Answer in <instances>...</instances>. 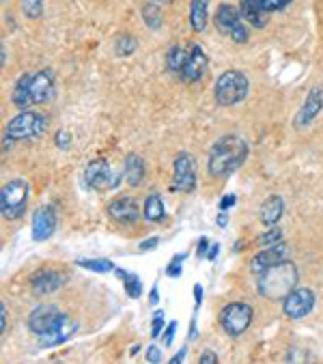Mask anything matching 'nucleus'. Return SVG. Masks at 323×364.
Returning <instances> with one entry per match:
<instances>
[{
    "label": "nucleus",
    "mask_w": 323,
    "mask_h": 364,
    "mask_svg": "<svg viewBox=\"0 0 323 364\" xmlns=\"http://www.w3.org/2000/svg\"><path fill=\"white\" fill-rule=\"evenodd\" d=\"M248 158V144L246 140H241L239 136L226 134L220 136L213 147L209 151V160H207V173L213 179H224L231 177L235 171L241 168V164Z\"/></svg>",
    "instance_id": "f257e3e1"
},
{
    "label": "nucleus",
    "mask_w": 323,
    "mask_h": 364,
    "mask_svg": "<svg viewBox=\"0 0 323 364\" xmlns=\"http://www.w3.org/2000/svg\"><path fill=\"white\" fill-rule=\"evenodd\" d=\"M56 89V76L52 69H39L33 74H24L11 93V102L20 110H28L33 106L46 104L54 97Z\"/></svg>",
    "instance_id": "f03ea898"
},
{
    "label": "nucleus",
    "mask_w": 323,
    "mask_h": 364,
    "mask_svg": "<svg viewBox=\"0 0 323 364\" xmlns=\"http://www.w3.org/2000/svg\"><path fill=\"white\" fill-rule=\"evenodd\" d=\"M300 282V272L293 265L291 259L265 269L259 274V282H257V291L261 298L268 300H285V296L289 291H293Z\"/></svg>",
    "instance_id": "7ed1b4c3"
},
{
    "label": "nucleus",
    "mask_w": 323,
    "mask_h": 364,
    "mask_svg": "<svg viewBox=\"0 0 323 364\" xmlns=\"http://www.w3.org/2000/svg\"><path fill=\"white\" fill-rule=\"evenodd\" d=\"M248 93H250L248 76L239 69L224 71V74L216 80V87H213V100L222 108H228V106L244 102L248 97Z\"/></svg>",
    "instance_id": "20e7f679"
},
{
    "label": "nucleus",
    "mask_w": 323,
    "mask_h": 364,
    "mask_svg": "<svg viewBox=\"0 0 323 364\" xmlns=\"http://www.w3.org/2000/svg\"><path fill=\"white\" fill-rule=\"evenodd\" d=\"M31 200V183L22 177L9 179L0 190V213L5 220H18L26 213Z\"/></svg>",
    "instance_id": "39448f33"
},
{
    "label": "nucleus",
    "mask_w": 323,
    "mask_h": 364,
    "mask_svg": "<svg viewBox=\"0 0 323 364\" xmlns=\"http://www.w3.org/2000/svg\"><path fill=\"white\" fill-rule=\"evenodd\" d=\"M46 129H48V117L28 108V110H22L20 114H16L5 125V138H9L14 142L16 140H31V138L43 136Z\"/></svg>",
    "instance_id": "423d86ee"
},
{
    "label": "nucleus",
    "mask_w": 323,
    "mask_h": 364,
    "mask_svg": "<svg viewBox=\"0 0 323 364\" xmlns=\"http://www.w3.org/2000/svg\"><path fill=\"white\" fill-rule=\"evenodd\" d=\"M253 317H255V311H253L250 304H246V302H231V304H226L220 311V326H222V330L228 336L237 338V336H241L250 328Z\"/></svg>",
    "instance_id": "0eeeda50"
},
{
    "label": "nucleus",
    "mask_w": 323,
    "mask_h": 364,
    "mask_svg": "<svg viewBox=\"0 0 323 364\" xmlns=\"http://www.w3.org/2000/svg\"><path fill=\"white\" fill-rule=\"evenodd\" d=\"M216 26L222 35L231 37L235 43H246L248 41V26L244 24L239 9H235L228 3H222L216 11Z\"/></svg>",
    "instance_id": "6e6552de"
},
{
    "label": "nucleus",
    "mask_w": 323,
    "mask_h": 364,
    "mask_svg": "<svg viewBox=\"0 0 323 364\" xmlns=\"http://www.w3.org/2000/svg\"><path fill=\"white\" fill-rule=\"evenodd\" d=\"M123 179V173H117L108 160L104 158H97V160H91L85 168V181L89 188L97 190V192H108V190H115L119 186V181Z\"/></svg>",
    "instance_id": "1a4fd4ad"
},
{
    "label": "nucleus",
    "mask_w": 323,
    "mask_h": 364,
    "mask_svg": "<svg viewBox=\"0 0 323 364\" xmlns=\"http://www.w3.org/2000/svg\"><path fill=\"white\" fill-rule=\"evenodd\" d=\"M314 291L308 287H295L282 300V313L289 319H304L314 309Z\"/></svg>",
    "instance_id": "9d476101"
},
{
    "label": "nucleus",
    "mask_w": 323,
    "mask_h": 364,
    "mask_svg": "<svg viewBox=\"0 0 323 364\" xmlns=\"http://www.w3.org/2000/svg\"><path fill=\"white\" fill-rule=\"evenodd\" d=\"M78 330H80L78 321H73L69 315L60 313V317L56 319V323H54L46 334L37 336V341H39V345H41V347H46V349H50V347H58V345H65V343H67V341H69Z\"/></svg>",
    "instance_id": "9b49d317"
},
{
    "label": "nucleus",
    "mask_w": 323,
    "mask_h": 364,
    "mask_svg": "<svg viewBox=\"0 0 323 364\" xmlns=\"http://www.w3.org/2000/svg\"><path fill=\"white\" fill-rule=\"evenodd\" d=\"M173 188L179 192H192L196 188V162H194V156L188 151L175 158Z\"/></svg>",
    "instance_id": "f8f14e48"
},
{
    "label": "nucleus",
    "mask_w": 323,
    "mask_h": 364,
    "mask_svg": "<svg viewBox=\"0 0 323 364\" xmlns=\"http://www.w3.org/2000/svg\"><path fill=\"white\" fill-rule=\"evenodd\" d=\"M287 259H291V248L285 242L268 246V248H263L261 252H257L250 259V272L259 276L261 272H265V269H270V267H274V265H278V263H282Z\"/></svg>",
    "instance_id": "ddd939ff"
},
{
    "label": "nucleus",
    "mask_w": 323,
    "mask_h": 364,
    "mask_svg": "<svg viewBox=\"0 0 323 364\" xmlns=\"http://www.w3.org/2000/svg\"><path fill=\"white\" fill-rule=\"evenodd\" d=\"M321 110H323V85L312 87L310 93L306 95V100H304V104H302V108H300V112L295 117V127L297 129L308 127L321 114Z\"/></svg>",
    "instance_id": "4468645a"
},
{
    "label": "nucleus",
    "mask_w": 323,
    "mask_h": 364,
    "mask_svg": "<svg viewBox=\"0 0 323 364\" xmlns=\"http://www.w3.org/2000/svg\"><path fill=\"white\" fill-rule=\"evenodd\" d=\"M108 215L110 220H115L117 225H123V227H129V225H136L138 218H140V211H138V203L129 196H121V198H115L110 205H108Z\"/></svg>",
    "instance_id": "2eb2a0df"
},
{
    "label": "nucleus",
    "mask_w": 323,
    "mask_h": 364,
    "mask_svg": "<svg viewBox=\"0 0 323 364\" xmlns=\"http://www.w3.org/2000/svg\"><path fill=\"white\" fill-rule=\"evenodd\" d=\"M207 65H209V60H207V54H205V50H203L198 43H192V46H190V56H188V63H186L184 71L179 74V78H181L184 82H188V85H192V82H198V80L205 76Z\"/></svg>",
    "instance_id": "dca6fc26"
},
{
    "label": "nucleus",
    "mask_w": 323,
    "mask_h": 364,
    "mask_svg": "<svg viewBox=\"0 0 323 364\" xmlns=\"http://www.w3.org/2000/svg\"><path fill=\"white\" fill-rule=\"evenodd\" d=\"M56 231V211L52 205H43L33 213V240L46 242Z\"/></svg>",
    "instance_id": "f3484780"
},
{
    "label": "nucleus",
    "mask_w": 323,
    "mask_h": 364,
    "mask_svg": "<svg viewBox=\"0 0 323 364\" xmlns=\"http://www.w3.org/2000/svg\"><path fill=\"white\" fill-rule=\"evenodd\" d=\"M67 280V274L56 272V269H39L33 278H31V289L35 296H50L54 291H58Z\"/></svg>",
    "instance_id": "a211bd4d"
},
{
    "label": "nucleus",
    "mask_w": 323,
    "mask_h": 364,
    "mask_svg": "<svg viewBox=\"0 0 323 364\" xmlns=\"http://www.w3.org/2000/svg\"><path fill=\"white\" fill-rule=\"evenodd\" d=\"M58 317H60V311H58L56 306H52V304H41V306H37V309L31 313V317H28V330H31L35 336H41V334H46V332L56 323Z\"/></svg>",
    "instance_id": "6ab92c4d"
},
{
    "label": "nucleus",
    "mask_w": 323,
    "mask_h": 364,
    "mask_svg": "<svg viewBox=\"0 0 323 364\" xmlns=\"http://www.w3.org/2000/svg\"><path fill=\"white\" fill-rule=\"evenodd\" d=\"M285 215V200L280 194H272L261 203L259 218L265 227H276L280 223V218Z\"/></svg>",
    "instance_id": "aec40b11"
},
{
    "label": "nucleus",
    "mask_w": 323,
    "mask_h": 364,
    "mask_svg": "<svg viewBox=\"0 0 323 364\" xmlns=\"http://www.w3.org/2000/svg\"><path fill=\"white\" fill-rule=\"evenodd\" d=\"M239 14L246 24L255 28H265L268 24V11L259 5V0H239Z\"/></svg>",
    "instance_id": "412c9836"
},
{
    "label": "nucleus",
    "mask_w": 323,
    "mask_h": 364,
    "mask_svg": "<svg viewBox=\"0 0 323 364\" xmlns=\"http://www.w3.org/2000/svg\"><path fill=\"white\" fill-rule=\"evenodd\" d=\"M144 173H147V166H144V160L138 156V154H129L125 158V164H123V179L129 188H138L144 179Z\"/></svg>",
    "instance_id": "4be33fe9"
},
{
    "label": "nucleus",
    "mask_w": 323,
    "mask_h": 364,
    "mask_svg": "<svg viewBox=\"0 0 323 364\" xmlns=\"http://www.w3.org/2000/svg\"><path fill=\"white\" fill-rule=\"evenodd\" d=\"M142 218L147 223H162L166 218V207H164V200H162L159 194H149L144 205H142Z\"/></svg>",
    "instance_id": "5701e85b"
},
{
    "label": "nucleus",
    "mask_w": 323,
    "mask_h": 364,
    "mask_svg": "<svg viewBox=\"0 0 323 364\" xmlns=\"http://www.w3.org/2000/svg\"><path fill=\"white\" fill-rule=\"evenodd\" d=\"M209 22V0H192L190 3V24L194 33H203Z\"/></svg>",
    "instance_id": "b1692460"
},
{
    "label": "nucleus",
    "mask_w": 323,
    "mask_h": 364,
    "mask_svg": "<svg viewBox=\"0 0 323 364\" xmlns=\"http://www.w3.org/2000/svg\"><path fill=\"white\" fill-rule=\"evenodd\" d=\"M188 56H190V48H181V46H173L169 52H166V69L171 71V74L179 76L186 63H188Z\"/></svg>",
    "instance_id": "393cba45"
},
{
    "label": "nucleus",
    "mask_w": 323,
    "mask_h": 364,
    "mask_svg": "<svg viewBox=\"0 0 323 364\" xmlns=\"http://www.w3.org/2000/svg\"><path fill=\"white\" fill-rule=\"evenodd\" d=\"M115 274L123 280V284H125V294L132 298V300H138L140 296H142V282H140V278L134 274V272H125V269H115Z\"/></svg>",
    "instance_id": "a878e982"
},
{
    "label": "nucleus",
    "mask_w": 323,
    "mask_h": 364,
    "mask_svg": "<svg viewBox=\"0 0 323 364\" xmlns=\"http://www.w3.org/2000/svg\"><path fill=\"white\" fill-rule=\"evenodd\" d=\"M75 265L85 267L89 272H95V274H108L117 269V265L110 259H78Z\"/></svg>",
    "instance_id": "bb28decb"
},
{
    "label": "nucleus",
    "mask_w": 323,
    "mask_h": 364,
    "mask_svg": "<svg viewBox=\"0 0 323 364\" xmlns=\"http://www.w3.org/2000/svg\"><path fill=\"white\" fill-rule=\"evenodd\" d=\"M142 20H144V24L151 28V31H157L159 26H162V22H164V16H162V9L157 7V3H149L142 7Z\"/></svg>",
    "instance_id": "cd10ccee"
},
{
    "label": "nucleus",
    "mask_w": 323,
    "mask_h": 364,
    "mask_svg": "<svg viewBox=\"0 0 323 364\" xmlns=\"http://www.w3.org/2000/svg\"><path fill=\"white\" fill-rule=\"evenodd\" d=\"M136 48H138V43H136V39H134L132 35H121V37L115 41V54L121 56V58L134 54Z\"/></svg>",
    "instance_id": "c85d7f7f"
},
{
    "label": "nucleus",
    "mask_w": 323,
    "mask_h": 364,
    "mask_svg": "<svg viewBox=\"0 0 323 364\" xmlns=\"http://www.w3.org/2000/svg\"><path fill=\"white\" fill-rule=\"evenodd\" d=\"M280 242H285V233H282V229H278V227H270L265 233H261V235L257 237V244H259L261 248H268V246H274V244H280Z\"/></svg>",
    "instance_id": "c756f323"
},
{
    "label": "nucleus",
    "mask_w": 323,
    "mask_h": 364,
    "mask_svg": "<svg viewBox=\"0 0 323 364\" xmlns=\"http://www.w3.org/2000/svg\"><path fill=\"white\" fill-rule=\"evenodd\" d=\"M22 14L28 20H39L43 16V0H22Z\"/></svg>",
    "instance_id": "7c9ffc66"
},
{
    "label": "nucleus",
    "mask_w": 323,
    "mask_h": 364,
    "mask_svg": "<svg viewBox=\"0 0 323 364\" xmlns=\"http://www.w3.org/2000/svg\"><path fill=\"white\" fill-rule=\"evenodd\" d=\"M164 311H155L153 313V319H151V338H157L164 330Z\"/></svg>",
    "instance_id": "2f4dec72"
},
{
    "label": "nucleus",
    "mask_w": 323,
    "mask_h": 364,
    "mask_svg": "<svg viewBox=\"0 0 323 364\" xmlns=\"http://www.w3.org/2000/svg\"><path fill=\"white\" fill-rule=\"evenodd\" d=\"M293 0H259V5L268 11V14H274V11H280L285 7H289Z\"/></svg>",
    "instance_id": "473e14b6"
},
{
    "label": "nucleus",
    "mask_w": 323,
    "mask_h": 364,
    "mask_svg": "<svg viewBox=\"0 0 323 364\" xmlns=\"http://www.w3.org/2000/svg\"><path fill=\"white\" fill-rule=\"evenodd\" d=\"M54 142H56V147H58V149H69V144H71V134H69L65 127H60V129L56 132V136H54Z\"/></svg>",
    "instance_id": "72a5a7b5"
},
{
    "label": "nucleus",
    "mask_w": 323,
    "mask_h": 364,
    "mask_svg": "<svg viewBox=\"0 0 323 364\" xmlns=\"http://www.w3.org/2000/svg\"><path fill=\"white\" fill-rule=\"evenodd\" d=\"M184 274V267H181V261H171L169 263V267H166V276H171V278H179Z\"/></svg>",
    "instance_id": "f704fd0d"
},
{
    "label": "nucleus",
    "mask_w": 323,
    "mask_h": 364,
    "mask_svg": "<svg viewBox=\"0 0 323 364\" xmlns=\"http://www.w3.org/2000/svg\"><path fill=\"white\" fill-rule=\"evenodd\" d=\"M175 332H177V321H171L164 330V345L171 347L173 345V338H175Z\"/></svg>",
    "instance_id": "c9c22d12"
},
{
    "label": "nucleus",
    "mask_w": 323,
    "mask_h": 364,
    "mask_svg": "<svg viewBox=\"0 0 323 364\" xmlns=\"http://www.w3.org/2000/svg\"><path fill=\"white\" fill-rule=\"evenodd\" d=\"M159 360H162V351H159V347H155V345L147 347V362L157 364Z\"/></svg>",
    "instance_id": "e433bc0d"
},
{
    "label": "nucleus",
    "mask_w": 323,
    "mask_h": 364,
    "mask_svg": "<svg viewBox=\"0 0 323 364\" xmlns=\"http://www.w3.org/2000/svg\"><path fill=\"white\" fill-rule=\"evenodd\" d=\"M235 205H237V196L235 194H224V198L220 200V211H228Z\"/></svg>",
    "instance_id": "4c0bfd02"
},
{
    "label": "nucleus",
    "mask_w": 323,
    "mask_h": 364,
    "mask_svg": "<svg viewBox=\"0 0 323 364\" xmlns=\"http://www.w3.org/2000/svg\"><path fill=\"white\" fill-rule=\"evenodd\" d=\"M159 246V237H149V240H144V242H140V252H147V250H155Z\"/></svg>",
    "instance_id": "58836bf2"
},
{
    "label": "nucleus",
    "mask_w": 323,
    "mask_h": 364,
    "mask_svg": "<svg viewBox=\"0 0 323 364\" xmlns=\"http://www.w3.org/2000/svg\"><path fill=\"white\" fill-rule=\"evenodd\" d=\"M198 362H201V364H216V362H218V355H216V351L205 349V351H203V355L198 358Z\"/></svg>",
    "instance_id": "ea45409f"
},
{
    "label": "nucleus",
    "mask_w": 323,
    "mask_h": 364,
    "mask_svg": "<svg viewBox=\"0 0 323 364\" xmlns=\"http://www.w3.org/2000/svg\"><path fill=\"white\" fill-rule=\"evenodd\" d=\"M209 240L207 237H201L198 240V248H196V257H207V252H209Z\"/></svg>",
    "instance_id": "a19ab883"
},
{
    "label": "nucleus",
    "mask_w": 323,
    "mask_h": 364,
    "mask_svg": "<svg viewBox=\"0 0 323 364\" xmlns=\"http://www.w3.org/2000/svg\"><path fill=\"white\" fill-rule=\"evenodd\" d=\"M0 330H3V334L7 332V304L5 302L0 304Z\"/></svg>",
    "instance_id": "79ce46f5"
},
{
    "label": "nucleus",
    "mask_w": 323,
    "mask_h": 364,
    "mask_svg": "<svg viewBox=\"0 0 323 364\" xmlns=\"http://www.w3.org/2000/svg\"><path fill=\"white\" fill-rule=\"evenodd\" d=\"M203 304V287L201 284H194V309L198 311Z\"/></svg>",
    "instance_id": "37998d69"
},
{
    "label": "nucleus",
    "mask_w": 323,
    "mask_h": 364,
    "mask_svg": "<svg viewBox=\"0 0 323 364\" xmlns=\"http://www.w3.org/2000/svg\"><path fill=\"white\" fill-rule=\"evenodd\" d=\"M186 355H188V347H181V351H177V353L171 358V364H179V362H184V360H186Z\"/></svg>",
    "instance_id": "c03bdc74"
},
{
    "label": "nucleus",
    "mask_w": 323,
    "mask_h": 364,
    "mask_svg": "<svg viewBox=\"0 0 323 364\" xmlns=\"http://www.w3.org/2000/svg\"><path fill=\"white\" fill-rule=\"evenodd\" d=\"M220 255V244H211L209 246V252H207V261H216Z\"/></svg>",
    "instance_id": "a18cd8bd"
},
{
    "label": "nucleus",
    "mask_w": 323,
    "mask_h": 364,
    "mask_svg": "<svg viewBox=\"0 0 323 364\" xmlns=\"http://www.w3.org/2000/svg\"><path fill=\"white\" fill-rule=\"evenodd\" d=\"M159 302V291H157V284H153V289L149 291V304H157Z\"/></svg>",
    "instance_id": "49530a36"
},
{
    "label": "nucleus",
    "mask_w": 323,
    "mask_h": 364,
    "mask_svg": "<svg viewBox=\"0 0 323 364\" xmlns=\"http://www.w3.org/2000/svg\"><path fill=\"white\" fill-rule=\"evenodd\" d=\"M216 225H218L220 229H224V227L228 225V215H226V211H220V215H218V220H216Z\"/></svg>",
    "instance_id": "de8ad7c7"
},
{
    "label": "nucleus",
    "mask_w": 323,
    "mask_h": 364,
    "mask_svg": "<svg viewBox=\"0 0 323 364\" xmlns=\"http://www.w3.org/2000/svg\"><path fill=\"white\" fill-rule=\"evenodd\" d=\"M190 338H196V319L190 321Z\"/></svg>",
    "instance_id": "09e8293b"
},
{
    "label": "nucleus",
    "mask_w": 323,
    "mask_h": 364,
    "mask_svg": "<svg viewBox=\"0 0 323 364\" xmlns=\"http://www.w3.org/2000/svg\"><path fill=\"white\" fill-rule=\"evenodd\" d=\"M151 3H157V5H171L173 0H151Z\"/></svg>",
    "instance_id": "8fccbe9b"
},
{
    "label": "nucleus",
    "mask_w": 323,
    "mask_h": 364,
    "mask_svg": "<svg viewBox=\"0 0 323 364\" xmlns=\"http://www.w3.org/2000/svg\"><path fill=\"white\" fill-rule=\"evenodd\" d=\"M138 351H140V345H134V347L129 349V355H136Z\"/></svg>",
    "instance_id": "3c124183"
},
{
    "label": "nucleus",
    "mask_w": 323,
    "mask_h": 364,
    "mask_svg": "<svg viewBox=\"0 0 323 364\" xmlns=\"http://www.w3.org/2000/svg\"><path fill=\"white\" fill-rule=\"evenodd\" d=\"M0 63H3V67L7 65V50H5V46H3V60H0Z\"/></svg>",
    "instance_id": "603ef678"
}]
</instances>
